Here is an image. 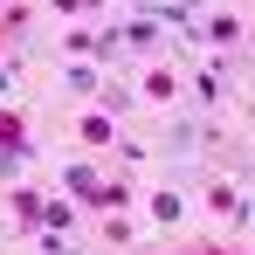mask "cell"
<instances>
[{
  "instance_id": "obj_1",
  "label": "cell",
  "mask_w": 255,
  "mask_h": 255,
  "mask_svg": "<svg viewBox=\"0 0 255 255\" xmlns=\"http://www.w3.org/2000/svg\"><path fill=\"white\" fill-rule=\"evenodd\" d=\"M0 145H7V152H21V118H0Z\"/></svg>"
}]
</instances>
